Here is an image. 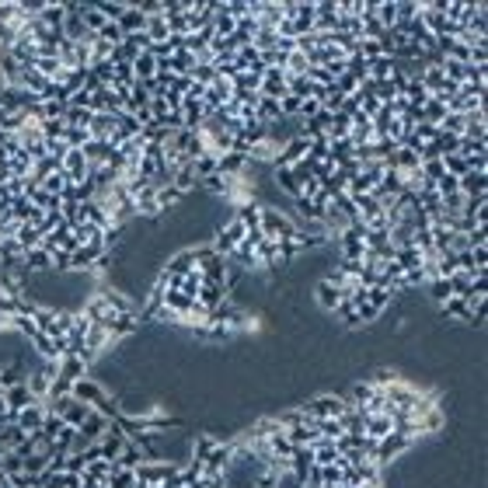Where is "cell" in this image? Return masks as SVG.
<instances>
[{
	"instance_id": "6",
	"label": "cell",
	"mask_w": 488,
	"mask_h": 488,
	"mask_svg": "<svg viewBox=\"0 0 488 488\" xmlns=\"http://www.w3.org/2000/svg\"><path fill=\"white\" fill-rule=\"evenodd\" d=\"M259 95H262V98H283V95H286V70H279V67L262 70Z\"/></svg>"
},
{
	"instance_id": "23",
	"label": "cell",
	"mask_w": 488,
	"mask_h": 488,
	"mask_svg": "<svg viewBox=\"0 0 488 488\" xmlns=\"http://www.w3.org/2000/svg\"><path fill=\"white\" fill-rule=\"evenodd\" d=\"M188 164H192V171H195V178H199V181L220 171V157H216V154H199V157H195V161H188Z\"/></svg>"
},
{
	"instance_id": "29",
	"label": "cell",
	"mask_w": 488,
	"mask_h": 488,
	"mask_svg": "<svg viewBox=\"0 0 488 488\" xmlns=\"http://www.w3.org/2000/svg\"><path fill=\"white\" fill-rule=\"evenodd\" d=\"M105 485H108V488H133V485H136V471H126V467L115 464V467H112V478H108Z\"/></svg>"
},
{
	"instance_id": "1",
	"label": "cell",
	"mask_w": 488,
	"mask_h": 488,
	"mask_svg": "<svg viewBox=\"0 0 488 488\" xmlns=\"http://www.w3.org/2000/svg\"><path fill=\"white\" fill-rule=\"evenodd\" d=\"M259 230H262L269 241H290V237L297 234V220L286 216V213L276 209V206H262V223H259Z\"/></svg>"
},
{
	"instance_id": "5",
	"label": "cell",
	"mask_w": 488,
	"mask_h": 488,
	"mask_svg": "<svg viewBox=\"0 0 488 488\" xmlns=\"http://www.w3.org/2000/svg\"><path fill=\"white\" fill-rule=\"evenodd\" d=\"M70 394L77 398V401H84V405H101L105 398H108V391L95 380V377H81V380H74V387H70Z\"/></svg>"
},
{
	"instance_id": "28",
	"label": "cell",
	"mask_w": 488,
	"mask_h": 488,
	"mask_svg": "<svg viewBox=\"0 0 488 488\" xmlns=\"http://www.w3.org/2000/svg\"><path fill=\"white\" fill-rule=\"evenodd\" d=\"M143 460H147V453H143V450H140L136 443H126L115 464H119V467H126V471H136V467H140Z\"/></svg>"
},
{
	"instance_id": "25",
	"label": "cell",
	"mask_w": 488,
	"mask_h": 488,
	"mask_svg": "<svg viewBox=\"0 0 488 488\" xmlns=\"http://www.w3.org/2000/svg\"><path fill=\"white\" fill-rule=\"evenodd\" d=\"M185 202V195L174 188V185H161L157 188V206H161V213H171V209H178Z\"/></svg>"
},
{
	"instance_id": "35",
	"label": "cell",
	"mask_w": 488,
	"mask_h": 488,
	"mask_svg": "<svg viewBox=\"0 0 488 488\" xmlns=\"http://www.w3.org/2000/svg\"><path fill=\"white\" fill-rule=\"evenodd\" d=\"M464 126H467V119L457 115V112H446V119L439 122V129L443 133H453V136H464Z\"/></svg>"
},
{
	"instance_id": "8",
	"label": "cell",
	"mask_w": 488,
	"mask_h": 488,
	"mask_svg": "<svg viewBox=\"0 0 488 488\" xmlns=\"http://www.w3.org/2000/svg\"><path fill=\"white\" fill-rule=\"evenodd\" d=\"M4 398H8V408H11V415H18V412H25L29 405H35L39 398L29 391V384L22 380V384H15V387H8L4 391Z\"/></svg>"
},
{
	"instance_id": "17",
	"label": "cell",
	"mask_w": 488,
	"mask_h": 488,
	"mask_svg": "<svg viewBox=\"0 0 488 488\" xmlns=\"http://www.w3.org/2000/svg\"><path fill=\"white\" fill-rule=\"evenodd\" d=\"M25 384H29V391H32L39 401H46V398H49V387H53V373H46V366H39V370H32V373L25 377Z\"/></svg>"
},
{
	"instance_id": "14",
	"label": "cell",
	"mask_w": 488,
	"mask_h": 488,
	"mask_svg": "<svg viewBox=\"0 0 488 488\" xmlns=\"http://www.w3.org/2000/svg\"><path fill=\"white\" fill-rule=\"evenodd\" d=\"M77 15H81V22H84V29H88V35H98L101 29H105V15L98 11V4H77Z\"/></svg>"
},
{
	"instance_id": "22",
	"label": "cell",
	"mask_w": 488,
	"mask_h": 488,
	"mask_svg": "<svg viewBox=\"0 0 488 488\" xmlns=\"http://www.w3.org/2000/svg\"><path fill=\"white\" fill-rule=\"evenodd\" d=\"M342 453L335 450V439H318L314 443V464L318 467H328V464H339Z\"/></svg>"
},
{
	"instance_id": "36",
	"label": "cell",
	"mask_w": 488,
	"mask_h": 488,
	"mask_svg": "<svg viewBox=\"0 0 488 488\" xmlns=\"http://www.w3.org/2000/svg\"><path fill=\"white\" fill-rule=\"evenodd\" d=\"M359 56H363L366 63H373V60L384 56V49H380V42H373V39H359Z\"/></svg>"
},
{
	"instance_id": "37",
	"label": "cell",
	"mask_w": 488,
	"mask_h": 488,
	"mask_svg": "<svg viewBox=\"0 0 488 488\" xmlns=\"http://www.w3.org/2000/svg\"><path fill=\"white\" fill-rule=\"evenodd\" d=\"M98 11H101L108 22H119V18L126 15V4H122V0H115V4H112V0H105V4H98Z\"/></svg>"
},
{
	"instance_id": "13",
	"label": "cell",
	"mask_w": 488,
	"mask_h": 488,
	"mask_svg": "<svg viewBox=\"0 0 488 488\" xmlns=\"http://www.w3.org/2000/svg\"><path fill=\"white\" fill-rule=\"evenodd\" d=\"M119 29H122V35H140L147 29V15L136 4H126V15L119 18Z\"/></svg>"
},
{
	"instance_id": "21",
	"label": "cell",
	"mask_w": 488,
	"mask_h": 488,
	"mask_svg": "<svg viewBox=\"0 0 488 488\" xmlns=\"http://www.w3.org/2000/svg\"><path fill=\"white\" fill-rule=\"evenodd\" d=\"M439 314H443V318H453V321H464V325H471V307H467L460 297H450V300H443V304H439Z\"/></svg>"
},
{
	"instance_id": "4",
	"label": "cell",
	"mask_w": 488,
	"mask_h": 488,
	"mask_svg": "<svg viewBox=\"0 0 488 488\" xmlns=\"http://www.w3.org/2000/svg\"><path fill=\"white\" fill-rule=\"evenodd\" d=\"M304 412H307L311 418H339V415L345 412V398H339V394H321V398H311V401L304 405Z\"/></svg>"
},
{
	"instance_id": "9",
	"label": "cell",
	"mask_w": 488,
	"mask_h": 488,
	"mask_svg": "<svg viewBox=\"0 0 488 488\" xmlns=\"http://www.w3.org/2000/svg\"><path fill=\"white\" fill-rule=\"evenodd\" d=\"M63 174H67L70 181H88V157H84V150H67V157H63Z\"/></svg>"
},
{
	"instance_id": "33",
	"label": "cell",
	"mask_w": 488,
	"mask_h": 488,
	"mask_svg": "<svg viewBox=\"0 0 488 488\" xmlns=\"http://www.w3.org/2000/svg\"><path fill=\"white\" fill-rule=\"evenodd\" d=\"M345 429H342V422L339 418H318V436L321 439H339Z\"/></svg>"
},
{
	"instance_id": "38",
	"label": "cell",
	"mask_w": 488,
	"mask_h": 488,
	"mask_svg": "<svg viewBox=\"0 0 488 488\" xmlns=\"http://www.w3.org/2000/svg\"><path fill=\"white\" fill-rule=\"evenodd\" d=\"M436 192H439V199H446V195H453V192H460V185H457V178H450V174H443V178L436 181Z\"/></svg>"
},
{
	"instance_id": "12",
	"label": "cell",
	"mask_w": 488,
	"mask_h": 488,
	"mask_svg": "<svg viewBox=\"0 0 488 488\" xmlns=\"http://www.w3.org/2000/svg\"><path fill=\"white\" fill-rule=\"evenodd\" d=\"M108 425H112V422H108V418H105V415H98V412H95V408H91V415H88V418H84V425H81V429H77V432H81V436H84V439H88V443H98V439H101V436H105V432H108Z\"/></svg>"
},
{
	"instance_id": "11",
	"label": "cell",
	"mask_w": 488,
	"mask_h": 488,
	"mask_svg": "<svg viewBox=\"0 0 488 488\" xmlns=\"http://www.w3.org/2000/svg\"><path fill=\"white\" fill-rule=\"evenodd\" d=\"M391 432H394V422H391L387 412H380V415H366V418H363V436H370V439H384V436H391Z\"/></svg>"
},
{
	"instance_id": "26",
	"label": "cell",
	"mask_w": 488,
	"mask_h": 488,
	"mask_svg": "<svg viewBox=\"0 0 488 488\" xmlns=\"http://www.w3.org/2000/svg\"><path fill=\"white\" fill-rule=\"evenodd\" d=\"M15 237H18V244H22V252H32V248H39V244H42V230L32 227V223H22Z\"/></svg>"
},
{
	"instance_id": "39",
	"label": "cell",
	"mask_w": 488,
	"mask_h": 488,
	"mask_svg": "<svg viewBox=\"0 0 488 488\" xmlns=\"http://www.w3.org/2000/svg\"><path fill=\"white\" fill-rule=\"evenodd\" d=\"M8 453H11V450H8V446H4V443H0V460H4V457H8Z\"/></svg>"
},
{
	"instance_id": "2",
	"label": "cell",
	"mask_w": 488,
	"mask_h": 488,
	"mask_svg": "<svg viewBox=\"0 0 488 488\" xmlns=\"http://www.w3.org/2000/svg\"><path fill=\"white\" fill-rule=\"evenodd\" d=\"M412 443H415V439H408V436H401V432H391V436H384V439H377V450H373V460H377L380 467H387L391 460H398L401 453H408V450H412Z\"/></svg>"
},
{
	"instance_id": "31",
	"label": "cell",
	"mask_w": 488,
	"mask_h": 488,
	"mask_svg": "<svg viewBox=\"0 0 488 488\" xmlns=\"http://www.w3.org/2000/svg\"><path fill=\"white\" fill-rule=\"evenodd\" d=\"M425 290H429V297H432L436 304H443V300H450V297H453L450 279H429V283H425Z\"/></svg>"
},
{
	"instance_id": "3",
	"label": "cell",
	"mask_w": 488,
	"mask_h": 488,
	"mask_svg": "<svg viewBox=\"0 0 488 488\" xmlns=\"http://www.w3.org/2000/svg\"><path fill=\"white\" fill-rule=\"evenodd\" d=\"M244 234H248V230H244L237 220L220 223V227H216V237H213V252H216V255H223V259H230V252H234L237 244L244 241Z\"/></svg>"
},
{
	"instance_id": "15",
	"label": "cell",
	"mask_w": 488,
	"mask_h": 488,
	"mask_svg": "<svg viewBox=\"0 0 488 488\" xmlns=\"http://www.w3.org/2000/svg\"><path fill=\"white\" fill-rule=\"evenodd\" d=\"M485 181H488V171H467L457 185L464 199H474V195H485Z\"/></svg>"
},
{
	"instance_id": "10",
	"label": "cell",
	"mask_w": 488,
	"mask_h": 488,
	"mask_svg": "<svg viewBox=\"0 0 488 488\" xmlns=\"http://www.w3.org/2000/svg\"><path fill=\"white\" fill-rule=\"evenodd\" d=\"M42 418H46V401H35V405H29L25 412L15 415V422H18L25 432H39V429H42Z\"/></svg>"
},
{
	"instance_id": "27",
	"label": "cell",
	"mask_w": 488,
	"mask_h": 488,
	"mask_svg": "<svg viewBox=\"0 0 488 488\" xmlns=\"http://www.w3.org/2000/svg\"><path fill=\"white\" fill-rule=\"evenodd\" d=\"M394 70H398V63H394L391 56H380V60H373V63H370L366 77L380 84V81H391V74H394Z\"/></svg>"
},
{
	"instance_id": "32",
	"label": "cell",
	"mask_w": 488,
	"mask_h": 488,
	"mask_svg": "<svg viewBox=\"0 0 488 488\" xmlns=\"http://www.w3.org/2000/svg\"><path fill=\"white\" fill-rule=\"evenodd\" d=\"M91 115H95V112H88V108H74V105H70L67 115H63V122H67V126H81V129H88V126H91Z\"/></svg>"
},
{
	"instance_id": "19",
	"label": "cell",
	"mask_w": 488,
	"mask_h": 488,
	"mask_svg": "<svg viewBox=\"0 0 488 488\" xmlns=\"http://www.w3.org/2000/svg\"><path fill=\"white\" fill-rule=\"evenodd\" d=\"M192 269H195V259H192V248H188V252L171 255V259H168V266H164L161 273H168V276H188Z\"/></svg>"
},
{
	"instance_id": "18",
	"label": "cell",
	"mask_w": 488,
	"mask_h": 488,
	"mask_svg": "<svg viewBox=\"0 0 488 488\" xmlns=\"http://www.w3.org/2000/svg\"><path fill=\"white\" fill-rule=\"evenodd\" d=\"M133 74H136V81H143V84L157 77V60H154L150 49H143V53L133 60Z\"/></svg>"
},
{
	"instance_id": "16",
	"label": "cell",
	"mask_w": 488,
	"mask_h": 488,
	"mask_svg": "<svg viewBox=\"0 0 488 488\" xmlns=\"http://www.w3.org/2000/svg\"><path fill=\"white\" fill-rule=\"evenodd\" d=\"M60 377L63 380H81V377H88V363L81 359V356H74V352H67V356H60Z\"/></svg>"
},
{
	"instance_id": "20",
	"label": "cell",
	"mask_w": 488,
	"mask_h": 488,
	"mask_svg": "<svg viewBox=\"0 0 488 488\" xmlns=\"http://www.w3.org/2000/svg\"><path fill=\"white\" fill-rule=\"evenodd\" d=\"M314 293H318V307H321V311H328V314H335V307L342 304V293H339L328 279H321Z\"/></svg>"
},
{
	"instance_id": "7",
	"label": "cell",
	"mask_w": 488,
	"mask_h": 488,
	"mask_svg": "<svg viewBox=\"0 0 488 488\" xmlns=\"http://www.w3.org/2000/svg\"><path fill=\"white\" fill-rule=\"evenodd\" d=\"M126 443H129L126 432H119V425H108V432L98 439V446H101V460H119V453H122Z\"/></svg>"
},
{
	"instance_id": "34",
	"label": "cell",
	"mask_w": 488,
	"mask_h": 488,
	"mask_svg": "<svg viewBox=\"0 0 488 488\" xmlns=\"http://www.w3.org/2000/svg\"><path fill=\"white\" fill-rule=\"evenodd\" d=\"M95 39H101V42H108V46H119L126 35H122V29H119V22H105V29L95 35Z\"/></svg>"
},
{
	"instance_id": "30",
	"label": "cell",
	"mask_w": 488,
	"mask_h": 488,
	"mask_svg": "<svg viewBox=\"0 0 488 488\" xmlns=\"http://www.w3.org/2000/svg\"><path fill=\"white\" fill-rule=\"evenodd\" d=\"M39 129H42L46 140H63V136H67V122H63V119H42Z\"/></svg>"
},
{
	"instance_id": "24",
	"label": "cell",
	"mask_w": 488,
	"mask_h": 488,
	"mask_svg": "<svg viewBox=\"0 0 488 488\" xmlns=\"http://www.w3.org/2000/svg\"><path fill=\"white\" fill-rule=\"evenodd\" d=\"M171 185L181 192V195H188V192H199V178H195V171H192V164H185L181 171H174V178H171Z\"/></svg>"
}]
</instances>
